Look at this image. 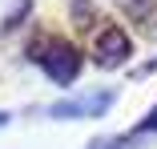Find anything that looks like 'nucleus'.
Segmentation results:
<instances>
[{
	"mask_svg": "<svg viewBox=\"0 0 157 149\" xmlns=\"http://www.w3.org/2000/svg\"><path fill=\"white\" fill-rule=\"evenodd\" d=\"M133 52V40L121 32L117 24H109L105 32L97 36V48H93V56H97V65H105V69H113V65H121L125 56Z\"/></svg>",
	"mask_w": 157,
	"mask_h": 149,
	"instance_id": "2",
	"label": "nucleus"
},
{
	"mask_svg": "<svg viewBox=\"0 0 157 149\" xmlns=\"http://www.w3.org/2000/svg\"><path fill=\"white\" fill-rule=\"evenodd\" d=\"M28 56H33L56 85H73L77 73H81V52H77L65 36H40L33 48H28Z\"/></svg>",
	"mask_w": 157,
	"mask_h": 149,
	"instance_id": "1",
	"label": "nucleus"
},
{
	"mask_svg": "<svg viewBox=\"0 0 157 149\" xmlns=\"http://www.w3.org/2000/svg\"><path fill=\"white\" fill-rule=\"evenodd\" d=\"M137 133H157V109H149V113H145V121L137 125Z\"/></svg>",
	"mask_w": 157,
	"mask_h": 149,
	"instance_id": "4",
	"label": "nucleus"
},
{
	"mask_svg": "<svg viewBox=\"0 0 157 149\" xmlns=\"http://www.w3.org/2000/svg\"><path fill=\"white\" fill-rule=\"evenodd\" d=\"M113 105V93H93V97H77V101H60L48 109V117H97Z\"/></svg>",
	"mask_w": 157,
	"mask_h": 149,
	"instance_id": "3",
	"label": "nucleus"
},
{
	"mask_svg": "<svg viewBox=\"0 0 157 149\" xmlns=\"http://www.w3.org/2000/svg\"><path fill=\"white\" fill-rule=\"evenodd\" d=\"M4 121H8V113H0V125H4Z\"/></svg>",
	"mask_w": 157,
	"mask_h": 149,
	"instance_id": "5",
	"label": "nucleus"
}]
</instances>
